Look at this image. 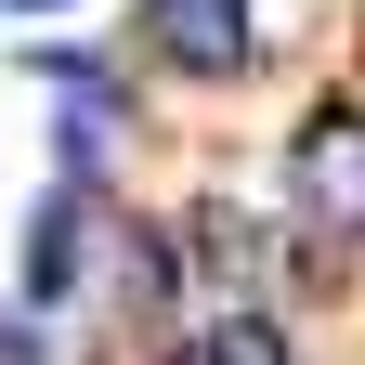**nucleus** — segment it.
<instances>
[{
    "instance_id": "1",
    "label": "nucleus",
    "mask_w": 365,
    "mask_h": 365,
    "mask_svg": "<svg viewBox=\"0 0 365 365\" xmlns=\"http://www.w3.org/2000/svg\"><path fill=\"white\" fill-rule=\"evenodd\" d=\"M144 39L182 78H248L261 53V0H144Z\"/></svg>"
},
{
    "instance_id": "3",
    "label": "nucleus",
    "mask_w": 365,
    "mask_h": 365,
    "mask_svg": "<svg viewBox=\"0 0 365 365\" xmlns=\"http://www.w3.org/2000/svg\"><path fill=\"white\" fill-rule=\"evenodd\" d=\"M300 196H313V222H327V235H352V196H365V170H352V105H339V91L300 118Z\"/></svg>"
},
{
    "instance_id": "6",
    "label": "nucleus",
    "mask_w": 365,
    "mask_h": 365,
    "mask_svg": "<svg viewBox=\"0 0 365 365\" xmlns=\"http://www.w3.org/2000/svg\"><path fill=\"white\" fill-rule=\"evenodd\" d=\"M0 365H53V352H39V327H26V313H0Z\"/></svg>"
},
{
    "instance_id": "2",
    "label": "nucleus",
    "mask_w": 365,
    "mask_h": 365,
    "mask_svg": "<svg viewBox=\"0 0 365 365\" xmlns=\"http://www.w3.org/2000/svg\"><path fill=\"white\" fill-rule=\"evenodd\" d=\"M182 261H196V287L209 300H261V274H274V235H261V222L248 209H222V196H196V209H182Z\"/></svg>"
},
{
    "instance_id": "4",
    "label": "nucleus",
    "mask_w": 365,
    "mask_h": 365,
    "mask_svg": "<svg viewBox=\"0 0 365 365\" xmlns=\"http://www.w3.org/2000/svg\"><path fill=\"white\" fill-rule=\"evenodd\" d=\"M78 235H91L78 182H66V196H39V222H26V300H66V287H78Z\"/></svg>"
},
{
    "instance_id": "5",
    "label": "nucleus",
    "mask_w": 365,
    "mask_h": 365,
    "mask_svg": "<svg viewBox=\"0 0 365 365\" xmlns=\"http://www.w3.org/2000/svg\"><path fill=\"white\" fill-rule=\"evenodd\" d=\"M196 365H300V352H287V327H274V313H222V327L196 339Z\"/></svg>"
}]
</instances>
